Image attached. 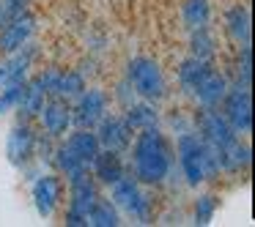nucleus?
Wrapping results in <instances>:
<instances>
[{
	"instance_id": "nucleus-1",
	"label": "nucleus",
	"mask_w": 255,
	"mask_h": 227,
	"mask_svg": "<svg viewBox=\"0 0 255 227\" xmlns=\"http://www.w3.org/2000/svg\"><path fill=\"white\" fill-rule=\"evenodd\" d=\"M132 161H134V175L143 183H159L167 178L170 172V151L167 143L156 126L143 129L137 140H134V151H132Z\"/></svg>"
},
{
	"instance_id": "nucleus-2",
	"label": "nucleus",
	"mask_w": 255,
	"mask_h": 227,
	"mask_svg": "<svg viewBox=\"0 0 255 227\" xmlns=\"http://www.w3.org/2000/svg\"><path fill=\"white\" fill-rule=\"evenodd\" d=\"M178 156H181V170L189 186H198L220 172V151L195 134H181Z\"/></svg>"
},
{
	"instance_id": "nucleus-3",
	"label": "nucleus",
	"mask_w": 255,
	"mask_h": 227,
	"mask_svg": "<svg viewBox=\"0 0 255 227\" xmlns=\"http://www.w3.org/2000/svg\"><path fill=\"white\" fill-rule=\"evenodd\" d=\"M129 82H132L134 93L148 101L162 99L167 88L159 63L151 61V58H132V63H129Z\"/></svg>"
},
{
	"instance_id": "nucleus-4",
	"label": "nucleus",
	"mask_w": 255,
	"mask_h": 227,
	"mask_svg": "<svg viewBox=\"0 0 255 227\" xmlns=\"http://www.w3.org/2000/svg\"><path fill=\"white\" fill-rule=\"evenodd\" d=\"M69 186H72V200H69V208H66V225L72 227L88 225V214L94 208V203L99 200L94 181L88 178V170L69 178Z\"/></svg>"
},
{
	"instance_id": "nucleus-5",
	"label": "nucleus",
	"mask_w": 255,
	"mask_h": 227,
	"mask_svg": "<svg viewBox=\"0 0 255 227\" xmlns=\"http://www.w3.org/2000/svg\"><path fill=\"white\" fill-rule=\"evenodd\" d=\"M113 205L127 211L137 222L151 219V200L145 197V192L140 189V183L134 178H118L113 183Z\"/></svg>"
},
{
	"instance_id": "nucleus-6",
	"label": "nucleus",
	"mask_w": 255,
	"mask_h": 227,
	"mask_svg": "<svg viewBox=\"0 0 255 227\" xmlns=\"http://www.w3.org/2000/svg\"><path fill=\"white\" fill-rule=\"evenodd\" d=\"M222 115H225V121L233 126V132L236 134H247L250 129H253V96H250V88H233L225 93V99H222Z\"/></svg>"
},
{
	"instance_id": "nucleus-7",
	"label": "nucleus",
	"mask_w": 255,
	"mask_h": 227,
	"mask_svg": "<svg viewBox=\"0 0 255 227\" xmlns=\"http://www.w3.org/2000/svg\"><path fill=\"white\" fill-rule=\"evenodd\" d=\"M195 123H198L200 140H206L209 145H214L217 151L225 148V145H231L233 140L239 137V134L233 132V126L225 121V115H220L214 107H203V110L198 112V121Z\"/></svg>"
},
{
	"instance_id": "nucleus-8",
	"label": "nucleus",
	"mask_w": 255,
	"mask_h": 227,
	"mask_svg": "<svg viewBox=\"0 0 255 227\" xmlns=\"http://www.w3.org/2000/svg\"><path fill=\"white\" fill-rule=\"evenodd\" d=\"M107 112V96L102 93V90H83V93L77 96V107H74V115L72 121H77L80 126H96V123L105 118Z\"/></svg>"
},
{
	"instance_id": "nucleus-9",
	"label": "nucleus",
	"mask_w": 255,
	"mask_h": 227,
	"mask_svg": "<svg viewBox=\"0 0 255 227\" xmlns=\"http://www.w3.org/2000/svg\"><path fill=\"white\" fill-rule=\"evenodd\" d=\"M33 30H36V22H33V17H28V14H19L17 19L6 22L3 30H0V52L11 55V52L22 50V47L30 41Z\"/></svg>"
},
{
	"instance_id": "nucleus-10",
	"label": "nucleus",
	"mask_w": 255,
	"mask_h": 227,
	"mask_svg": "<svg viewBox=\"0 0 255 227\" xmlns=\"http://www.w3.org/2000/svg\"><path fill=\"white\" fill-rule=\"evenodd\" d=\"M195 96H198V101L203 107H217L222 99H225L228 93V79L225 74L214 72V69H206L203 74H200V79L195 82Z\"/></svg>"
},
{
	"instance_id": "nucleus-11",
	"label": "nucleus",
	"mask_w": 255,
	"mask_h": 227,
	"mask_svg": "<svg viewBox=\"0 0 255 227\" xmlns=\"http://www.w3.org/2000/svg\"><path fill=\"white\" fill-rule=\"evenodd\" d=\"M61 194H63V183L58 175H41L39 181L33 183V203L36 211L41 216H52V211L58 208L61 203Z\"/></svg>"
},
{
	"instance_id": "nucleus-12",
	"label": "nucleus",
	"mask_w": 255,
	"mask_h": 227,
	"mask_svg": "<svg viewBox=\"0 0 255 227\" xmlns=\"http://www.w3.org/2000/svg\"><path fill=\"white\" fill-rule=\"evenodd\" d=\"M129 134H132V129L127 126V121L124 118H102L99 121V132H96V137H99V145L105 151H124L129 148Z\"/></svg>"
},
{
	"instance_id": "nucleus-13",
	"label": "nucleus",
	"mask_w": 255,
	"mask_h": 227,
	"mask_svg": "<svg viewBox=\"0 0 255 227\" xmlns=\"http://www.w3.org/2000/svg\"><path fill=\"white\" fill-rule=\"evenodd\" d=\"M39 118H41V126H44V132L50 137H63L66 129L72 126V110H69V104H63V99H52L50 104L44 101Z\"/></svg>"
},
{
	"instance_id": "nucleus-14",
	"label": "nucleus",
	"mask_w": 255,
	"mask_h": 227,
	"mask_svg": "<svg viewBox=\"0 0 255 227\" xmlns=\"http://www.w3.org/2000/svg\"><path fill=\"white\" fill-rule=\"evenodd\" d=\"M33 61V50H28V44L22 50L11 52L8 61L0 63V85H19L25 82V74H28V66Z\"/></svg>"
},
{
	"instance_id": "nucleus-15",
	"label": "nucleus",
	"mask_w": 255,
	"mask_h": 227,
	"mask_svg": "<svg viewBox=\"0 0 255 227\" xmlns=\"http://www.w3.org/2000/svg\"><path fill=\"white\" fill-rule=\"evenodd\" d=\"M33 148H36V134L28 126L11 129L8 143H6V156L11 164H25L30 159V153H33Z\"/></svg>"
},
{
	"instance_id": "nucleus-16",
	"label": "nucleus",
	"mask_w": 255,
	"mask_h": 227,
	"mask_svg": "<svg viewBox=\"0 0 255 227\" xmlns=\"http://www.w3.org/2000/svg\"><path fill=\"white\" fill-rule=\"evenodd\" d=\"M66 145L69 151H72L74 156H77L80 161H83L85 167L88 164H94V159L99 156V151H102V145H99V137H96L91 129H77V132L72 134V137L66 140Z\"/></svg>"
},
{
	"instance_id": "nucleus-17",
	"label": "nucleus",
	"mask_w": 255,
	"mask_h": 227,
	"mask_svg": "<svg viewBox=\"0 0 255 227\" xmlns=\"http://www.w3.org/2000/svg\"><path fill=\"white\" fill-rule=\"evenodd\" d=\"M94 172L102 183H110V186L118 178H124V164L116 151H99V156L94 159Z\"/></svg>"
},
{
	"instance_id": "nucleus-18",
	"label": "nucleus",
	"mask_w": 255,
	"mask_h": 227,
	"mask_svg": "<svg viewBox=\"0 0 255 227\" xmlns=\"http://www.w3.org/2000/svg\"><path fill=\"white\" fill-rule=\"evenodd\" d=\"M228 33L239 47H250V11L244 6H233L225 17Z\"/></svg>"
},
{
	"instance_id": "nucleus-19",
	"label": "nucleus",
	"mask_w": 255,
	"mask_h": 227,
	"mask_svg": "<svg viewBox=\"0 0 255 227\" xmlns=\"http://www.w3.org/2000/svg\"><path fill=\"white\" fill-rule=\"evenodd\" d=\"M124 121H127L129 129H134V132H143V129L156 126V121H159V112H156L151 104H132V107L127 110V115H124Z\"/></svg>"
},
{
	"instance_id": "nucleus-20",
	"label": "nucleus",
	"mask_w": 255,
	"mask_h": 227,
	"mask_svg": "<svg viewBox=\"0 0 255 227\" xmlns=\"http://www.w3.org/2000/svg\"><path fill=\"white\" fill-rule=\"evenodd\" d=\"M44 96L47 93L39 88V82H36V79H33V82H25L22 85V96H19V104L17 107L28 118H33V115H39L41 107H44Z\"/></svg>"
},
{
	"instance_id": "nucleus-21",
	"label": "nucleus",
	"mask_w": 255,
	"mask_h": 227,
	"mask_svg": "<svg viewBox=\"0 0 255 227\" xmlns=\"http://www.w3.org/2000/svg\"><path fill=\"white\" fill-rule=\"evenodd\" d=\"M184 25H187L189 30H198V28H206V22H209V0H187L184 3Z\"/></svg>"
},
{
	"instance_id": "nucleus-22",
	"label": "nucleus",
	"mask_w": 255,
	"mask_h": 227,
	"mask_svg": "<svg viewBox=\"0 0 255 227\" xmlns=\"http://www.w3.org/2000/svg\"><path fill=\"white\" fill-rule=\"evenodd\" d=\"M88 225H94V227H116V225H121L116 205L107 203V200H96L94 208H91V214H88Z\"/></svg>"
},
{
	"instance_id": "nucleus-23",
	"label": "nucleus",
	"mask_w": 255,
	"mask_h": 227,
	"mask_svg": "<svg viewBox=\"0 0 255 227\" xmlns=\"http://www.w3.org/2000/svg\"><path fill=\"white\" fill-rule=\"evenodd\" d=\"M206 69H209V61H200V58L189 55L187 61L178 66V82H181L187 90H195V82L200 79V74H203Z\"/></svg>"
},
{
	"instance_id": "nucleus-24",
	"label": "nucleus",
	"mask_w": 255,
	"mask_h": 227,
	"mask_svg": "<svg viewBox=\"0 0 255 227\" xmlns=\"http://www.w3.org/2000/svg\"><path fill=\"white\" fill-rule=\"evenodd\" d=\"M85 90V79L80 72H61V79H58V99H77Z\"/></svg>"
},
{
	"instance_id": "nucleus-25",
	"label": "nucleus",
	"mask_w": 255,
	"mask_h": 227,
	"mask_svg": "<svg viewBox=\"0 0 255 227\" xmlns=\"http://www.w3.org/2000/svg\"><path fill=\"white\" fill-rule=\"evenodd\" d=\"M192 55L200 58V61H211V55H214V39H211V33L206 28H198L192 30Z\"/></svg>"
},
{
	"instance_id": "nucleus-26",
	"label": "nucleus",
	"mask_w": 255,
	"mask_h": 227,
	"mask_svg": "<svg viewBox=\"0 0 255 227\" xmlns=\"http://www.w3.org/2000/svg\"><path fill=\"white\" fill-rule=\"evenodd\" d=\"M55 161H58V167H61L63 172H66V178H74V175H80V172L88 170V167H85L83 161H80L77 156H74L72 151L66 148V145H58V151H55Z\"/></svg>"
},
{
	"instance_id": "nucleus-27",
	"label": "nucleus",
	"mask_w": 255,
	"mask_h": 227,
	"mask_svg": "<svg viewBox=\"0 0 255 227\" xmlns=\"http://www.w3.org/2000/svg\"><path fill=\"white\" fill-rule=\"evenodd\" d=\"M214 211H217V197L214 194H203V197L195 203V222H198V225H209Z\"/></svg>"
},
{
	"instance_id": "nucleus-28",
	"label": "nucleus",
	"mask_w": 255,
	"mask_h": 227,
	"mask_svg": "<svg viewBox=\"0 0 255 227\" xmlns=\"http://www.w3.org/2000/svg\"><path fill=\"white\" fill-rule=\"evenodd\" d=\"M22 85H3V90H0V115L8 110H14V107L19 104V96H22Z\"/></svg>"
},
{
	"instance_id": "nucleus-29",
	"label": "nucleus",
	"mask_w": 255,
	"mask_h": 227,
	"mask_svg": "<svg viewBox=\"0 0 255 227\" xmlns=\"http://www.w3.org/2000/svg\"><path fill=\"white\" fill-rule=\"evenodd\" d=\"M19 14H25V0H0V25L17 19Z\"/></svg>"
},
{
	"instance_id": "nucleus-30",
	"label": "nucleus",
	"mask_w": 255,
	"mask_h": 227,
	"mask_svg": "<svg viewBox=\"0 0 255 227\" xmlns=\"http://www.w3.org/2000/svg\"><path fill=\"white\" fill-rule=\"evenodd\" d=\"M58 79H61V72L58 69H44V72L36 77V82H39V88L44 90V93H50V96H55V90H58Z\"/></svg>"
}]
</instances>
